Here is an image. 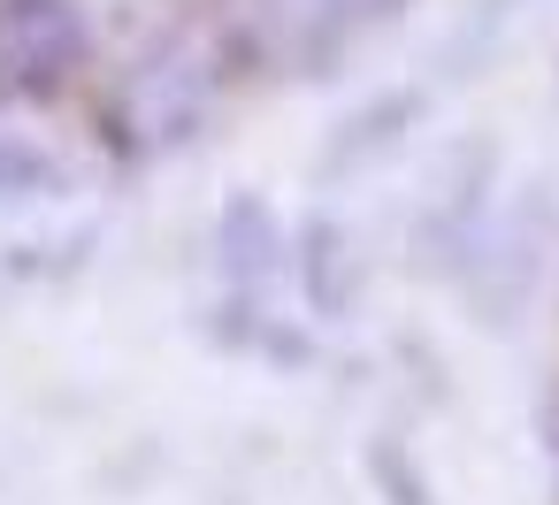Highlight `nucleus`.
<instances>
[{
  "label": "nucleus",
  "instance_id": "1",
  "mask_svg": "<svg viewBox=\"0 0 559 505\" xmlns=\"http://www.w3.org/2000/svg\"><path fill=\"white\" fill-rule=\"evenodd\" d=\"M93 55L70 0H0V100H55Z\"/></svg>",
  "mask_w": 559,
  "mask_h": 505
},
{
  "label": "nucleus",
  "instance_id": "2",
  "mask_svg": "<svg viewBox=\"0 0 559 505\" xmlns=\"http://www.w3.org/2000/svg\"><path fill=\"white\" fill-rule=\"evenodd\" d=\"M207 100H215V55H207L200 39H169V47L146 55V62L131 70V85H123V116L139 123L146 146L192 139V123L207 116Z\"/></svg>",
  "mask_w": 559,
  "mask_h": 505
},
{
  "label": "nucleus",
  "instance_id": "3",
  "mask_svg": "<svg viewBox=\"0 0 559 505\" xmlns=\"http://www.w3.org/2000/svg\"><path fill=\"white\" fill-rule=\"evenodd\" d=\"M490 161H498L490 146H452L437 161V192L414 215V261L444 268V261H460V253L483 245V184H490Z\"/></svg>",
  "mask_w": 559,
  "mask_h": 505
},
{
  "label": "nucleus",
  "instance_id": "4",
  "mask_svg": "<svg viewBox=\"0 0 559 505\" xmlns=\"http://www.w3.org/2000/svg\"><path fill=\"white\" fill-rule=\"evenodd\" d=\"M215 253H223V276L238 284V291H253V284H269L276 268H284V223H276V207L261 200V192H238L230 207H223V230H215Z\"/></svg>",
  "mask_w": 559,
  "mask_h": 505
},
{
  "label": "nucleus",
  "instance_id": "5",
  "mask_svg": "<svg viewBox=\"0 0 559 505\" xmlns=\"http://www.w3.org/2000/svg\"><path fill=\"white\" fill-rule=\"evenodd\" d=\"M299 291H307V306H314V314H330V322L360 299V253H353L345 223L314 215V223L299 230Z\"/></svg>",
  "mask_w": 559,
  "mask_h": 505
},
{
  "label": "nucleus",
  "instance_id": "6",
  "mask_svg": "<svg viewBox=\"0 0 559 505\" xmlns=\"http://www.w3.org/2000/svg\"><path fill=\"white\" fill-rule=\"evenodd\" d=\"M414 116H421V100H414V93H391V100H376L368 116H353V123L337 131V146H330V161H322V169L337 177V169H368V161H383V154L406 139L399 123H414Z\"/></svg>",
  "mask_w": 559,
  "mask_h": 505
},
{
  "label": "nucleus",
  "instance_id": "7",
  "mask_svg": "<svg viewBox=\"0 0 559 505\" xmlns=\"http://www.w3.org/2000/svg\"><path fill=\"white\" fill-rule=\"evenodd\" d=\"M261 9H269L292 39H345V32H360L368 16H383L391 0H261Z\"/></svg>",
  "mask_w": 559,
  "mask_h": 505
},
{
  "label": "nucleus",
  "instance_id": "8",
  "mask_svg": "<svg viewBox=\"0 0 559 505\" xmlns=\"http://www.w3.org/2000/svg\"><path fill=\"white\" fill-rule=\"evenodd\" d=\"M55 192H70V177H62L39 146L0 139V200H55Z\"/></svg>",
  "mask_w": 559,
  "mask_h": 505
},
{
  "label": "nucleus",
  "instance_id": "9",
  "mask_svg": "<svg viewBox=\"0 0 559 505\" xmlns=\"http://www.w3.org/2000/svg\"><path fill=\"white\" fill-rule=\"evenodd\" d=\"M536 429H544V452H551V482H559V390H551V406H544V421H536Z\"/></svg>",
  "mask_w": 559,
  "mask_h": 505
}]
</instances>
